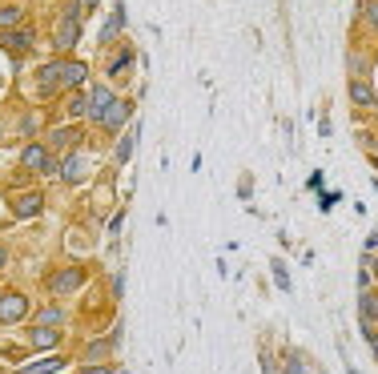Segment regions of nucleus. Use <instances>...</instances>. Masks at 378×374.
<instances>
[{
  "instance_id": "f3484780",
  "label": "nucleus",
  "mask_w": 378,
  "mask_h": 374,
  "mask_svg": "<svg viewBox=\"0 0 378 374\" xmlns=\"http://www.w3.org/2000/svg\"><path fill=\"white\" fill-rule=\"evenodd\" d=\"M133 145H137V129H129L125 137H117V145H113V161H117V165H125V161H129V153H133Z\"/></svg>"
},
{
  "instance_id": "dca6fc26",
  "label": "nucleus",
  "mask_w": 378,
  "mask_h": 374,
  "mask_svg": "<svg viewBox=\"0 0 378 374\" xmlns=\"http://www.w3.org/2000/svg\"><path fill=\"white\" fill-rule=\"evenodd\" d=\"M20 24H24V8L20 4H4L0 8V29L8 33V29H20Z\"/></svg>"
},
{
  "instance_id": "20e7f679",
  "label": "nucleus",
  "mask_w": 378,
  "mask_h": 374,
  "mask_svg": "<svg viewBox=\"0 0 378 374\" xmlns=\"http://www.w3.org/2000/svg\"><path fill=\"white\" fill-rule=\"evenodd\" d=\"M129 113H133V101L117 97L113 105L105 109V117H101V129H105V133H121V125L129 121Z\"/></svg>"
},
{
  "instance_id": "1a4fd4ad",
  "label": "nucleus",
  "mask_w": 378,
  "mask_h": 374,
  "mask_svg": "<svg viewBox=\"0 0 378 374\" xmlns=\"http://www.w3.org/2000/svg\"><path fill=\"white\" fill-rule=\"evenodd\" d=\"M29 346L33 350H57L61 346V326H33L29 330Z\"/></svg>"
},
{
  "instance_id": "9d476101",
  "label": "nucleus",
  "mask_w": 378,
  "mask_h": 374,
  "mask_svg": "<svg viewBox=\"0 0 378 374\" xmlns=\"http://www.w3.org/2000/svg\"><path fill=\"white\" fill-rule=\"evenodd\" d=\"M77 41H81V20H61V24H57V33H52L57 52H68Z\"/></svg>"
},
{
  "instance_id": "5701e85b",
  "label": "nucleus",
  "mask_w": 378,
  "mask_h": 374,
  "mask_svg": "<svg viewBox=\"0 0 378 374\" xmlns=\"http://www.w3.org/2000/svg\"><path fill=\"white\" fill-rule=\"evenodd\" d=\"M36 129H41V117H36V113H24V117H20L17 133L24 137V141H33V137H36Z\"/></svg>"
},
{
  "instance_id": "0eeeda50",
  "label": "nucleus",
  "mask_w": 378,
  "mask_h": 374,
  "mask_svg": "<svg viewBox=\"0 0 378 374\" xmlns=\"http://www.w3.org/2000/svg\"><path fill=\"white\" fill-rule=\"evenodd\" d=\"M49 145H41V141H24V149H20V165L24 169H36V173H45V165H49Z\"/></svg>"
},
{
  "instance_id": "cd10ccee",
  "label": "nucleus",
  "mask_w": 378,
  "mask_h": 374,
  "mask_svg": "<svg viewBox=\"0 0 378 374\" xmlns=\"http://www.w3.org/2000/svg\"><path fill=\"white\" fill-rule=\"evenodd\" d=\"M113 294H117V298H121V294H125V270H121V274L113 278Z\"/></svg>"
},
{
  "instance_id": "393cba45",
  "label": "nucleus",
  "mask_w": 378,
  "mask_h": 374,
  "mask_svg": "<svg viewBox=\"0 0 378 374\" xmlns=\"http://www.w3.org/2000/svg\"><path fill=\"white\" fill-rule=\"evenodd\" d=\"M362 17L370 29H378V0H362Z\"/></svg>"
},
{
  "instance_id": "2f4dec72",
  "label": "nucleus",
  "mask_w": 378,
  "mask_h": 374,
  "mask_svg": "<svg viewBox=\"0 0 378 374\" xmlns=\"http://www.w3.org/2000/svg\"><path fill=\"white\" fill-rule=\"evenodd\" d=\"M81 4H85V8H97L101 0H81Z\"/></svg>"
},
{
  "instance_id": "39448f33",
  "label": "nucleus",
  "mask_w": 378,
  "mask_h": 374,
  "mask_svg": "<svg viewBox=\"0 0 378 374\" xmlns=\"http://www.w3.org/2000/svg\"><path fill=\"white\" fill-rule=\"evenodd\" d=\"M117 101V93L109 89V85H97V89H89V113H85V121H97L101 125V117H105V109Z\"/></svg>"
},
{
  "instance_id": "ddd939ff",
  "label": "nucleus",
  "mask_w": 378,
  "mask_h": 374,
  "mask_svg": "<svg viewBox=\"0 0 378 374\" xmlns=\"http://www.w3.org/2000/svg\"><path fill=\"white\" fill-rule=\"evenodd\" d=\"M0 45L13 52H29L33 49V29H8V33H0Z\"/></svg>"
},
{
  "instance_id": "7ed1b4c3",
  "label": "nucleus",
  "mask_w": 378,
  "mask_h": 374,
  "mask_svg": "<svg viewBox=\"0 0 378 374\" xmlns=\"http://www.w3.org/2000/svg\"><path fill=\"white\" fill-rule=\"evenodd\" d=\"M85 178H89V157H85L81 149H73L65 161H61V181L65 185H81Z\"/></svg>"
},
{
  "instance_id": "bb28decb",
  "label": "nucleus",
  "mask_w": 378,
  "mask_h": 374,
  "mask_svg": "<svg viewBox=\"0 0 378 374\" xmlns=\"http://www.w3.org/2000/svg\"><path fill=\"white\" fill-rule=\"evenodd\" d=\"M270 270H274V282H278L282 290H290V274H286V266H282V261H274Z\"/></svg>"
},
{
  "instance_id": "4468645a",
  "label": "nucleus",
  "mask_w": 378,
  "mask_h": 374,
  "mask_svg": "<svg viewBox=\"0 0 378 374\" xmlns=\"http://www.w3.org/2000/svg\"><path fill=\"white\" fill-rule=\"evenodd\" d=\"M68 366L65 354H52V358H41V362H29V366H20V374H61Z\"/></svg>"
},
{
  "instance_id": "412c9836",
  "label": "nucleus",
  "mask_w": 378,
  "mask_h": 374,
  "mask_svg": "<svg viewBox=\"0 0 378 374\" xmlns=\"http://www.w3.org/2000/svg\"><path fill=\"white\" fill-rule=\"evenodd\" d=\"M73 141H81V129H52L49 133L52 149H65V145H73Z\"/></svg>"
},
{
  "instance_id": "c85d7f7f",
  "label": "nucleus",
  "mask_w": 378,
  "mask_h": 374,
  "mask_svg": "<svg viewBox=\"0 0 378 374\" xmlns=\"http://www.w3.org/2000/svg\"><path fill=\"white\" fill-rule=\"evenodd\" d=\"M85 374H113V366H105V362H97V366H85Z\"/></svg>"
},
{
  "instance_id": "473e14b6",
  "label": "nucleus",
  "mask_w": 378,
  "mask_h": 374,
  "mask_svg": "<svg viewBox=\"0 0 378 374\" xmlns=\"http://www.w3.org/2000/svg\"><path fill=\"white\" fill-rule=\"evenodd\" d=\"M370 346H375V358H378V334H370Z\"/></svg>"
},
{
  "instance_id": "a878e982",
  "label": "nucleus",
  "mask_w": 378,
  "mask_h": 374,
  "mask_svg": "<svg viewBox=\"0 0 378 374\" xmlns=\"http://www.w3.org/2000/svg\"><path fill=\"white\" fill-rule=\"evenodd\" d=\"M350 73L354 81H366V57H350Z\"/></svg>"
},
{
  "instance_id": "b1692460",
  "label": "nucleus",
  "mask_w": 378,
  "mask_h": 374,
  "mask_svg": "<svg viewBox=\"0 0 378 374\" xmlns=\"http://www.w3.org/2000/svg\"><path fill=\"white\" fill-rule=\"evenodd\" d=\"M68 113H73V117H85V113H89V93H77V97L68 101Z\"/></svg>"
},
{
  "instance_id": "6e6552de",
  "label": "nucleus",
  "mask_w": 378,
  "mask_h": 374,
  "mask_svg": "<svg viewBox=\"0 0 378 374\" xmlns=\"http://www.w3.org/2000/svg\"><path fill=\"white\" fill-rule=\"evenodd\" d=\"M61 85V61H45L36 69V93L41 97H52V89Z\"/></svg>"
},
{
  "instance_id": "9b49d317",
  "label": "nucleus",
  "mask_w": 378,
  "mask_h": 374,
  "mask_svg": "<svg viewBox=\"0 0 378 374\" xmlns=\"http://www.w3.org/2000/svg\"><path fill=\"white\" fill-rule=\"evenodd\" d=\"M41 210H45V197L36 194V189H29V194H20L17 201H13V213H17L20 222H29V217H36Z\"/></svg>"
},
{
  "instance_id": "f257e3e1",
  "label": "nucleus",
  "mask_w": 378,
  "mask_h": 374,
  "mask_svg": "<svg viewBox=\"0 0 378 374\" xmlns=\"http://www.w3.org/2000/svg\"><path fill=\"white\" fill-rule=\"evenodd\" d=\"M33 314V302L20 290H0V326H17Z\"/></svg>"
},
{
  "instance_id": "72a5a7b5",
  "label": "nucleus",
  "mask_w": 378,
  "mask_h": 374,
  "mask_svg": "<svg viewBox=\"0 0 378 374\" xmlns=\"http://www.w3.org/2000/svg\"><path fill=\"white\" fill-rule=\"evenodd\" d=\"M375 165H378V149H375Z\"/></svg>"
},
{
  "instance_id": "f704fd0d",
  "label": "nucleus",
  "mask_w": 378,
  "mask_h": 374,
  "mask_svg": "<svg viewBox=\"0 0 378 374\" xmlns=\"http://www.w3.org/2000/svg\"><path fill=\"white\" fill-rule=\"evenodd\" d=\"M0 137H4V129H0Z\"/></svg>"
},
{
  "instance_id": "4be33fe9",
  "label": "nucleus",
  "mask_w": 378,
  "mask_h": 374,
  "mask_svg": "<svg viewBox=\"0 0 378 374\" xmlns=\"http://www.w3.org/2000/svg\"><path fill=\"white\" fill-rule=\"evenodd\" d=\"M61 322H65V310H61V306L36 310V326H61Z\"/></svg>"
},
{
  "instance_id": "6ab92c4d",
  "label": "nucleus",
  "mask_w": 378,
  "mask_h": 374,
  "mask_svg": "<svg viewBox=\"0 0 378 374\" xmlns=\"http://www.w3.org/2000/svg\"><path fill=\"white\" fill-rule=\"evenodd\" d=\"M350 101H354V105H375V89H370V81H350Z\"/></svg>"
},
{
  "instance_id": "7c9ffc66",
  "label": "nucleus",
  "mask_w": 378,
  "mask_h": 374,
  "mask_svg": "<svg viewBox=\"0 0 378 374\" xmlns=\"http://www.w3.org/2000/svg\"><path fill=\"white\" fill-rule=\"evenodd\" d=\"M4 266H8V250H4V245H0V270H4Z\"/></svg>"
},
{
  "instance_id": "a211bd4d",
  "label": "nucleus",
  "mask_w": 378,
  "mask_h": 374,
  "mask_svg": "<svg viewBox=\"0 0 378 374\" xmlns=\"http://www.w3.org/2000/svg\"><path fill=\"white\" fill-rule=\"evenodd\" d=\"M375 318H378V298L370 290H362V322H366V334H375Z\"/></svg>"
},
{
  "instance_id": "2eb2a0df",
  "label": "nucleus",
  "mask_w": 378,
  "mask_h": 374,
  "mask_svg": "<svg viewBox=\"0 0 378 374\" xmlns=\"http://www.w3.org/2000/svg\"><path fill=\"white\" fill-rule=\"evenodd\" d=\"M113 346H121V334H113L109 342H89V346H85V354H81V358H85V366H97L101 358L113 350Z\"/></svg>"
},
{
  "instance_id": "c756f323",
  "label": "nucleus",
  "mask_w": 378,
  "mask_h": 374,
  "mask_svg": "<svg viewBox=\"0 0 378 374\" xmlns=\"http://www.w3.org/2000/svg\"><path fill=\"white\" fill-rule=\"evenodd\" d=\"M366 250H378V229L370 233V238H366Z\"/></svg>"
},
{
  "instance_id": "aec40b11",
  "label": "nucleus",
  "mask_w": 378,
  "mask_h": 374,
  "mask_svg": "<svg viewBox=\"0 0 378 374\" xmlns=\"http://www.w3.org/2000/svg\"><path fill=\"white\" fill-rule=\"evenodd\" d=\"M121 29H125V8L117 4V8H113V17H109V24H105V33H101V41L109 45V41H113V36L121 33Z\"/></svg>"
},
{
  "instance_id": "f03ea898",
  "label": "nucleus",
  "mask_w": 378,
  "mask_h": 374,
  "mask_svg": "<svg viewBox=\"0 0 378 374\" xmlns=\"http://www.w3.org/2000/svg\"><path fill=\"white\" fill-rule=\"evenodd\" d=\"M85 282H89V274H85L81 266H68V270H57V274L49 278L45 290L49 294H73V290H81Z\"/></svg>"
},
{
  "instance_id": "f8f14e48",
  "label": "nucleus",
  "mask_w": 378,
  "mask_h": 374,
  "mask_svg": "<svg viewBox=\"0 0 378 374\" xmlns=\"http://www.w3.org/2000/svg\"><path fill=\"white\" fill-rule=\"evenodd\" d=\"M133 61H137V52H133L129 45H121V49H117L113 57H109V65H105V73H109V77L117 81V77H125V73L133 69Z\"/></svg>"
},
{
  "instance_id": "423d86ee",
  "label": "nucleus",
  "mask_w": 378,
  "mask_h": 374,
  "mask_svg": "<svg viewBox=\"0 0 378 374\" xmlns=\"http://www.w3.org/2000/svg\"><path fill=\"white\" fill-rule=\"evenodd\" d=\"M89 81V61H61V89H81Z\"/></svg>"
}]
</instances>
